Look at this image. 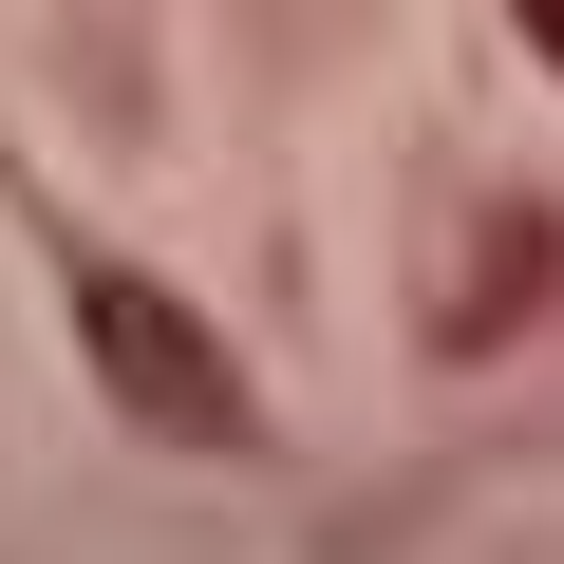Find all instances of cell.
<instances>
[{"instance_id": "1", "label": "cell", "mask_w": 564, "mask_h": 564, "mask_svg": "<svg viewBox=\"0 0 564 564\" xmlns=\"http://www.w3.org/2000/svg\"><path fill=\"white\" fill-rule=\"evenodd\" d=\"M57 321H76L95 395H113L151 452H263V377L226 358V321H207V302H170L132 245H57Z\"/></svg>"}, {"instance_id": "2", "label": "cell", "mask_w": 564, "mask_h": 564, "mask_svg": "<svg viewBox=\"0 0 564 564\" xmlns=\"http://www.w3.org/2000/svg\"><path fill=\"white\" fill-rule=\"evenodd\" d=\"M564 302V207H470L452 263H433V358H489Z\"/></svg>"}, {"instance_id": "3", "label": "cell", "mask_w": 564, "mask_h": 564, "mask_svg": "<svg viewBox=\"0 0 564 564\" xmlns=\"http://www.w3.org/2000/svg\"><path fill=\"white\" fill-rule=\"evenodd\" d=\"M508 39H527V57H545V76H564V0H508Z\"/></svg>"}]
</instances>
